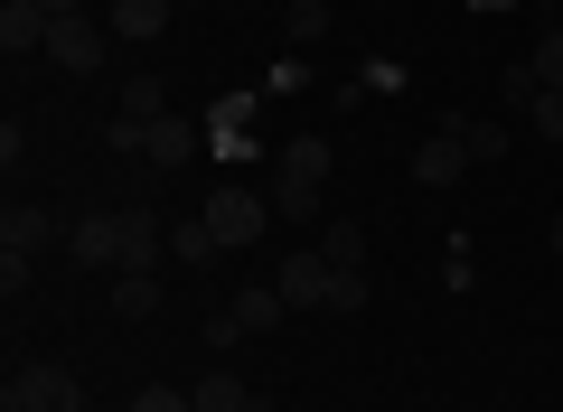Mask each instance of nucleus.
Instances as JSON below:
<instances>
[{
  "label": "nucleus",
  "instance_id": "f257e3e1",
  "mask_svg": "<svg viewBox=\"0 0 563 412\" xmlns=\"http://www.w3.org/2000/svg\"><path fill=\"white\" fill-rule=\"evenodd\" d=\"M198 216H207V235H217L225 254H244V244H263V225H273V197H254V188H217Z\"/></svg>",
  "mask_w": 563,
  "mask_h": 412
},
{
  "label": "nucleus",
  "instance_id": "f03ea898",
  "mask_svg": "<svg viewBox=\"0 0 563 412\" xmlns=\"http://www.w3.org/2000/svg\"><path fill=\"white\" fill-rule=\"evenodd\" d=\"M0 412H85V385H76V366H20Z\"/></svg>",
  "mask_w": 563,
  "mask_h": 412
},
{
  "label": "nucleus",
  "instance_id": "7ed1b4c3",
  "mask_svg": "<svg viewBox=\"0 0 563 412\" xmlns=\"http://www.w3.org/2000/svg\"><path fill=\"white\" fill-rule=\"evenodd\" d=\"M66 254H76L85 272H122V207H85V216H66Z\"/></svg>",
  "mask_w": 563,
  "mask_h": 412
},
{
  "label": "nucleus",
  "instance_id": "20e7f679",
  "mask_svg": "<svg viewBox=\"0 0 563 412\" xmlns=\"http://www.w3.org/2000/svg\"><path fill=\"white\" fill-rule=\"evenodd\" d=\"M273 281H282V300H291V310H329V300H339V263H320V244H310V254H291Z\"/></svg>",
  "mask_w": 563,
  "mask_h": 412
},
{
  "label": "nucleus",
  "instance_id": "39448f33",
  "mask_svg": "<svg viewBox=\"0 0 563 412\" xmlns=\"http://www.w3.org/2000/svg\"><path fill=\"white\" fill-rule=\"evenodd\" d=\"M47 66H66V76H95V66H103V29L85 20V10H66V20L47 29Z\"/></svg>",
  "mask_w": 563,
  "mask_h": 412
},
{
  "label": "nucleus",
  "instance_id": "423d86ee",
  "mask_svg": "<svg viewBox=\"0 0 563 412\" xmlns=\"http://www.w3.org/2000/svg\"><path fill=\"white\" fill-rule=\"evenodd\" d=\"M413 178H422V188H461V178H470V141L442 122V132H432V141L413 151Z\"/></svg>",
  "mask_w": 563,
  "mask_h": 412
},
{
  "label": "nucleus",
  "instance_id": "0eeeda50",
  "mask_svg": "<svg viewBox=\"0 0 563 412\" xmlns=\"http://www.w3.org/2000/svg\"><path fill=\"white\" fill-rule=\"evenodd\" d=\"M47 29H57L47 0H10V10H0V47H10V57H47Z\"/></svg>",
  "mask_w": 563,
  "mask_h": 412
},
{
  "label": "nucleus",
  "instance_id": "6e6552de",
  "mask_svg": "<svg viewBox=\"0 0 563 412\" xmlns=\"http://www.w3.org/2000/svg\"><path fill=\"white\" fill-rule=\"evenodd\" d=\"M47 244H66V225L47 207H0V254H47Z\"/></svg>",
  "mask_w": 563,
  "mask_h": 412
},
{
  "label": "nucleus",
  "instance_id": "1a4fd4ad",
  "mask_svg": "<svg viewBox=\"0 0 563 412\" xmlns=\"http://www.w3.org/2000/svg\"><path fill=\"white\" fill-rule=\"evenodd\" d=\"M122 272H161V216L122 207Z\"/></svg>",
  "mask_w": 563,
  "mask_h": 412
},
{
  "label": "nucleus",
  "instance_id": "9d476101",
  "mask_svg": "<svg viewBox=\"0 0 563 412\" xmlns=\"http://www.w3.org/2000/svg\"><path fill=\"white\" fill-rule=\"evenodd\" d=\"M188 403H198V412H273V403H263V393H244V375H198V385H188Z\"/></svg>",
  "mask_w": 563,
  "mask_h": 412
},
{
  "label": "nucleus",
  "instance_id": "9b49d317",
  "mask_svg": "<svg viewBox=\"0 0 563 412\" xmlns=\"http://www.w3.org/2000/svg\"><path fill=\"white\" fill-rule=\"evenodd\" d=\"M169 10H179V0H113V38H132V47H151L169 29Z\"/></svg>",
  "mask_w": 563,
  "mask_h": 412
},
{
  "label": "nucleus",
  "instance_id": "f8f14e48",
  "mask_svg": "<svg viewBox=\"0 0 563 412\" xmlns=\"http://www.w3.org/2000/svg\"><path fill=\"white\" fill-rule=\"evenodd\" d=\"M320 263H339V272H366V225H357V216H320Z\"/></svg>",
  "mask_w": 563,
  "mask_h": 412
},
{
  "label": "nucleus",
  "instance_id": "ddd939ff",
  "mask_svg": "<svg viewBox=\"0 0 563 412\" xmlns=\"http://www.w3.org/2000/svg\"><path fill=\"white\" fill-rule=\"evenodd\" d=\"M141 159H151V169H188V159H198V122H179V113L151 122V151Z\"/></svg>",
  "mask_w": 563,
  "mask_h": 412
},
{
  "label": "nucleus",
  "instance_id": "4468645a",
  "mask_svg": "<svg viewBox=\"0 0 563 412\" xmlns=\"http://www.w3.org/2000/svg\"><path fill=\"white\" fill-rule=\"evenodd\" d=\"M122 113H132V122H169V76L132 66V76H122Z\"/></svg>",
  "mask_w": 563,
  "mask_h": 412
},
{
  "label": "nucleus",
  "instance_id": "2eb2a0df",
  "mask_svg": "<svg viewBox=\"0 0 563 412\" xmlns=\"http://www.w3.org/2000/svg\"><path fill=\"white\" fill-rule=\"evenodd\" d=\"M282 319H291V300H282V281H254V291L235 300V329H244V337H263V329H282Z\"/></svg>",
  "mask_w": 563,
  "mask_h": 412
},
{
  "label": "nucleus",
  "instance_id": "dca6fc26",
  "mask_svg": "<svg viewBox=\"0 0 563 412\" xmlns=\"http://www.w3.org/2000/svg\"><path fill=\"white\" fill-rule=\"evenodd\" d=\"M273 216H282V225H320V188H310V178H282V169H273Z\"/></svg>",
  "mask_w": 563,
  "mask_h": 412
},
{
  "label": "nucleus",
  "instance_id": "f3484780",
  "mask_svg": "<svg viewBox=\"0 0 563 412\" xmlns=\"http://www.w3.org/2000/svg\"><path fill=\"white\" fill-rule=\"evenodd\" d=\"M329 159H339V151H329L320 132H301V141H282V178H310V188H320V178H329Z\"/></svg>",
  "mask_w": 563,
  "mask_h": 412
},
{
  "label": "nucleus",
  "instance_id": "a211bd4d",
  "mask_svg": "<svg viewBox=\"0 0 563 412\" xmlns=\"http://www.w3.org/2000/svg\"><path fill=\"white\" fill-rule=\"evenodd\" d=\"M217 254H225V244L207 235V216H179V225H169V263H188V272H198V263H217Z\"/></svg>",
  "mask_w": 563,
  "mask_h": 412
},
{
  "label": "nucleus",
  "instance_id": "6ab92c4d",
  "mask_svg": "<svg viewBox=\"0 0 563 412\" xmlns=\"http://www.w3.org/2000/svg\"><path fill=\"white\" fill-rule=\"evenodd\" d=\"M113 310L122 319H151V310H161V272H113Z\"/></svg>",
  "mask_w": 563,
  "mask_h": 412
},
{
  "label": "nucleus",
  "instance_id": "aec40b11",
  "mask_svg": "<svg viewBox=\"0 0 563 412\" xmlns=\"http://www.w3.org/2000/svg\"><path fill=\"white\" fill-rule=\"evenodd\" d=\"M451 132L470 141V159H498V151H507V122H470V113H451Z\"/></svg>",
  "mask_w": 563,
  "mask_h": 412
},
{
  "label": "nucleus",
  "instance_id": "412c9836",
  "mask_svg": "<svg viewBox=\"0 0 563 412\" xmlns=\"http://www.w3.org/2000/svg\"><path fill=\"white\" fill-rule=\"evenodd\" d=\"M329 10H339V0H291V47L329 38Z\"/></svg>",
  "mask_w": 563,
  "mask_h": 412
},
{
  "label": "nucleus",
  "instance_id": "4be33fe9",
  "mask_svg": "<svg viewBox=\"0 0 563 412\" xmlns=\"http://www.w3.org/2000/svg\"><path fill=\"white\" fill-rule=\"evenodd\" d=\"M526 66H536V85H554V94H563V29H544V38H536V57H526Z\"/></svg>",
  "mask_w": 563,
  "mask_h": 412
},
{
  "label": "nucleus",
  "instance_id": "5701e85b",
  "mask_svg": "<svg viewBox=\"0 0 563 412\" xmlns=\"http://www.w3.org/2000/svg\"><path fill=\"white\" fill-rule=\"evenodd\" d=\"M132 412H198V403H188L179 385H141V393H132Z\"/></svg>",
  "mask_w": 563,
  "mask_h": 412
},
{
  "label": "nucleus",
  "instance_id": "b1692460",
  "mask_svg": "<svg viewBox=\"0 0 563 412\" xmlns=\"http://www.w3.org/2000/svg\"><path fill=\"white\" fill-rule=\"evenodd\" d=\"M103 141H113V151H151V122H132V113H113V122H103Z\"/></svg>",
  "mask_w": 563,
  "mask_h": 412
},
{
  "label": "nucleus",
  "instance_id": "393cba45",
  "mask_svg": "<svg viewBox=\"0 0 563 412\" xmlns=\"http://www.w3.org/2000/svg\"><path fill=\"white\" fill-rule=\"evenodd\" d=\"M366 310V272H339V300H329V319H357Z\"/></svg>",
  "mask_w": 563,
  "mask_h": 412
},
{
  "label": "nucleus",
  "instance_id": "a878e982",
  "mask_svg": "<svg viewBox=\"0 0 563 412\" xmlns=\"http://www.w3.org/2000/svg\"><path fill=\"white\" fill-rule=\"evenodd\" d=\"M526 122H536L544 141H563V94H554V85H544V94H536V113H526Z\"/></svg>",
  "mask_w": 563,
  "mask_h": 412
},
{
  "label": "nucleus",
  "instance_id": "bb28decb",
  "mask_svg": "<svg viewBox=\"0 0 563 412\" xmlns=\"http://www.w3.org/2000/svg\"><path fill=\"white\" fill-rule=\"evenodd\" d=\"M544 254L563 263V207H554V216H544Z\"/></svg>",
  "mask_w": 563,
  "mask_h": 412
},
{
  "label": "nucleus",
  "instance_id": "cd10ccee",
  "mask_svg": "<svg viewBox=\"0 0 563 412\" xmlns=\"http://www.w3.org/2000/svg\"><path fill=\"white\" fill-rule=\"evenodd\" d=\"M47 10H57V20H66V10H85V0H47Z\"/></svg>",
  "mask_w": 563,
  "mask_h": 412
},
{
  "label": "nucleus",
  "instance_id": "c85d7f7f",
  "mask_svg": "<svg viewBox=\"0 0 563 412\" xmlns=\"http://www.w3.org/2000/svg\"><path fill=\"white\" fill-rule=\"evenodd\" d=\"M179 10H188V0H179Z\"/></svg>",
  "mask_w": 563,
  "mask_h": 412
}]
</instances>
